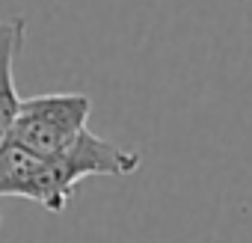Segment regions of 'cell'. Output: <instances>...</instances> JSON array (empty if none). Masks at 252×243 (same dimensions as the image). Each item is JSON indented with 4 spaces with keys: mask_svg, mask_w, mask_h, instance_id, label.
Returning a JSON list of instances; mask_svg holds the SVG:
<instances>
[{
    "mask_svg": "<svg viewBox=\"0 0 252 243\" xmlns=\"http://www.w3.org/2000/svg\"><path fill=\"white\" fill-rule=\"evenodd\" d=\"M140 152L122 149L89 128L57 157L39 160L12 140L0 146V196H18L42 205L51 213H63L74 187L89 175H134L140 169Z\"/></svg>",
    "mask_w": 252,
    "mask_h": 243,
    "instance_id": "1",
    "label": "cell"
},
{
    "mask_svg": "<svg viewBox=\"0 0 252 243\" xmlns=\"http://www.w3.org/2000/svg\"><path fill=\"white\" fill-rule=\"evenodd\" d=\"M89 113L92 101L83 92H48L36 98H21L6 140L39 160H51L86 131Z\"/></svg>",
    "mask_w": 252,
    "mask_h": 243,
    "instance_id": "2",
    "label": "cell"
},
{
    "mask_svg": "<svg viewBox=\"0 0 252 243\" xmlns=\"http://www.w3.org/2000/svg\"><path fill=\"white\" fill-rule=\"evenodd\" d=\"M27 24L21 15L0 21V146L9 137V128L18 116V89H15V60L24 51Z\"/></svg>",
    "mask_w": 252,
    "mask_h": 243,
    "instance_id": "3",
    "label": "cell"
},
{
    "mask_svg": "<svg viewBox=\"0 0 252 243\" xmlns=\"http://www.w3.org/2000/svg\"><path fill=\"white\" fill-rule=\"evenodd\" d=\"M0 225H3V216H0Z\"/></svg>",
    "mask_w": 252,
    "mask_h": 243,
    "instance_id": "4",
    "label": "cell"
}]
</instances>
